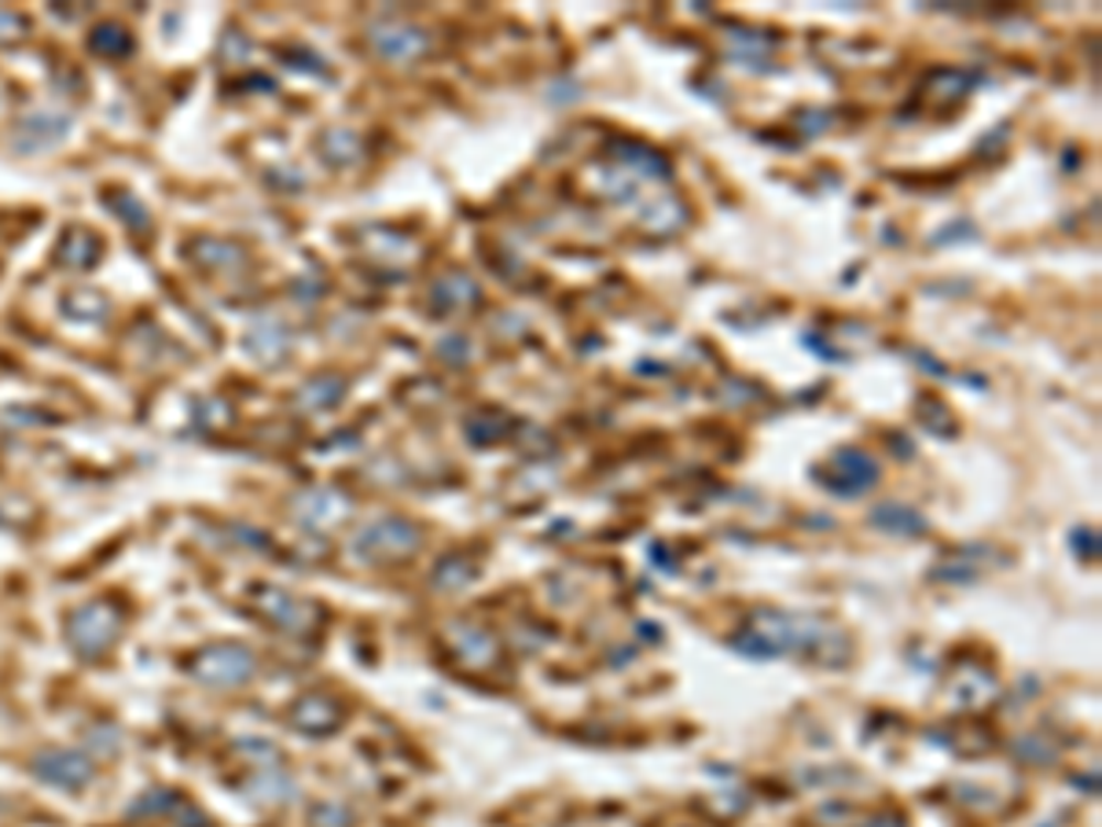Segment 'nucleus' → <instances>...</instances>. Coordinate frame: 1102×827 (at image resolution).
Segmentation results:
<instances>
[{
	"label": "nucleus",
	"instance_id": "f257e3e1",
	"mask_svg": "<svg viewBox=\"0 0 1102 827\" xmlns=\"http://www.w3.org/2000/svg\"><path fill=\"white\" fill-rule=\"evenodd\" d=\"M121 636V611L115 600H88L66 614V640L77 655L99 658Z\"/></svg>",
	"mask_w": 1102,
	"mask_h": 827
},
{
	"label": "nucleus",
	"instance_id": "f03ea898",
	"mask_svg": "<svg viewBox=\"0 0 1102 827\" xmlns=\"http://www.w3.org/2000/svg\"><path fill=\"white\" fill-rule=\"evenodd\" d=\"M253 651L242 644H214L192 658V677L206 688H242L253 677Z\"/></svg>",
	"mask_w": 1102,
	"mask_h": 827
},
{
	"label": "nucleus",
	"instance_id": "7ed1b4c3",
	"mask_svg": "<svg viewBox=\"0 0 1102 827\" xmlns=\"http://www.w3.org/2000/svg\"><path fill=\"white\" fill-rule=\"evenodd\" d=\"M33 776L52 783V787L63 791H82L88 780H93V761H88L82 750L71 747H44L33 754Z\"/></svg>",
	"mask_w": 1102,
	"mask_h": 827
},
{
	"label": "nucleus",
	"instance_id": "20e7f679",
	"mask_svg": "<svg viewBox=\"0 0 1102 827\" xmlns=\"http://www.w3.org/2000/svg\"><path fill=\"white\" fill-rule=\"evenodd\" d=\"M419 545V534H415V526L412 523H404V518H379V523H371L368 529H360L357 540H353V548L360 551V556H368V559H397V556H408V551H415Z\"/></svg>",
	"mask_w": 1102,
	"mask_h": 827
},
{
	"label": "nucleus",
	"instance_id": "39448f33",
	"mask_svg": "<svg viewBox=\"0 0 1102 827\" xmlns=\"http://www.w3.org/2000/svg\"><path fill=\"white\" fill-rule=\"evenodd\" d=\"M258 606H261V614L269 617L272 625H280V629H287V633H298V636L313 633L316 622H320L316 603L298 600V595L283 592V589H261L258 592Z\"/></svg>",
	"mask_w": 1102,
	"mask_h": 827
},
{
	"label": "nucleus",
	"instance_id": "423d86ee",
	"mask_svg": "<svg viewBox=\"0 0 1102 827\" xmlns=\"http://www.w3.org/2000/svg\"><path fill=\"white\" fill-rule=\"evenodd\" d=\"M342 724V706L327 695H305L291 706V728L305 735H327Z\"/></svg>",
	"mask_w": 1102,
	"mask_h": 827
},
{
	"label": "nucleus",
	"instance_id": "0eeeda50",
	"mask_svg": "<svg viewBox=\"0 0 1102 827\" xmlns=\"http://www.w3.org/2000/svg\"><path fill=\"white\" fill-rule=\"evenodd\" d=\"M242 794H247L250 802H258V805H280V802H287L294 794V780L287 776L283 769L261 765V769H253V776L242 780Z\"/></svg>",
	"mask_w": 1102,
	"mask_h": 827
},
{
	"label": "nucleus",
	"instance_id": "6e6552de",
	"mask_svg": "<svg viewBox=\"0 0 1102 827\" xmlns=\"http://www.w3.org/2000/svg\"><path fill=\"white\" fill-rule=\"evenodd\" d=\"M294 515L309 526H331L335 518L346 515V501L335 490H305L294 501Z\"/></svg>",
	"mask_w": 1102,
	"mask_h": 827
},
{
	"label": "nucleus",
	"instance_id": "1a4fd4ad",
	"mask_svg": "<svg viewBox=\"0 0 1102 827\" xmlns=\"http://www.w3.org/2000/svg\"><path fill=\"white\" fill-rule=\"evenodd\" d=\"M371 41H375V49L382 55H390V60H415V55L426 49V37L412 26H379L371 33Z\"/></svg>",
	"mask_w": 1102,
	"mask_h": 827
},
{
	"label": "nucleus",
	"instance_id": "9d476101",
	"mask_svg": "<svg viewBox=\"0 0 1102 827\" xmlns=\"http://www.w3.org/2000/svg\"><path fill=\"white\" fill-rule=\"evenodd\" d=\"M99 254H104V247H99V239L85 228L66 232V239L60 243V265H66V269H74V272L96 265Z\"/></svg>",
	"mask_w": 1102,
	"mask_h": 827
},
{
	"label": "nucleus",
	"instance_id": "9b49d317",
	"mask_svg": "<svg viewBox=\"0 0 1102 827\" xmlns=\"http://www.w3.org/2000/svg\"><path fill=\"white\" fill-rule=\"evenodd\" d=\"M834 463H838V468H845L842 474H845V482H838L834 485V490L838 493H864L867 490V485H875V460H871V457H864V452H838V457H834Z\"/></svg>",
	"mask_w": 1102,
	"mask_h": 827
},
{
	"label": "nucleus",
	"instance_id": "f8f14e48",
	"mask_svg": "<svg viewBox=\"0 0 1102 827\" xmlns=\"http://www.w3.org/2000/svg\"><path fill=\"white\" fill-rule=\"evenodd\" d=\"M88 49H93L96 55H107V60H118V55H129L132 41H129L126 30L115 26V22H104V26H96L93 33H88Z\"/></svg>",
	"mask_w": 1102,
	"mask_h": 827
},
{
	"label": "nucleus",
	"instance_id": "ddd939ff",
	"mask_svg": "<svg viewBox=\"0 0 1102 827\" xmlns=\"http://www.w3.org/2000/svg\"><path fill=\"white\" fill-rule=\"evenodd\" d=\"M63 313L74 320H104L107 316V298L96 291H77L63 302Z\"/></svg>",
	"mask_w": 1102,
	"mask_h": 827
},
{
	"label": "nucleus",
	"instance_id": "4468645a",
	"mask_svg": "<svg viewBox=\"0 0 1102 827\" xmlns=\"http://www.w3.org/2000/svg\"><path fill=\"white\" fill-rule=\"evenodd\" d=\"M875 523H878V526H886V529H893V534H919V529L926 526L922 518L911 512V507H897V504L878 507V512H875Z\"/></svg>",
	"mask_w": 1102,
	"mask_h": 827
},
{
	"label": "nucleus",
	"instance_id": "2eb2a0df",
	"mask_svg": "<svg viewBox=\"0 0 1102 827\" xmlns=\"http://www.w3.org/2000/svg\"><path fill=\"white\" fill-rule=\"evenodd\" d=\"M181 794L173 791H154V794H143V798L132 805V816H162V813H176L181 809Z\"/></svg>",
	"mask_w": 1102,
	"mask_h": 827
},
{
	"label": "nucleus",
	"instance_id": "dca6fc26",
	"mask_svg": "<svg viewBox=\"0 0 1102 827\" xmlns=\"http://www.w3.org/2000/svg\"><path fill=\"white\" fill-rule=\"evenodd\" d=\"M342 397V386L335 379H316V383H309L302 397H298V405L302 408H327V405H335Z\"/></svg>",
	"mask_w": 1102,
	"mask_h": 827
},
{
	"label": "nucleus",
	"instance_id": "f3484780",
	"mask_svg": "<svg viewBox=\"0 0 1102 827\" xmlns=\"http://www.w3.org/2000/svg\"><path fill=\"white\" fill-rule=\"evenodd\" d=\"M26 33V19L11 8H0V41H19Z\"/></svg>",
	"mask_w": 1102,
	"mask_h": 827
},
{
	"label": "nucleus",
	"instance_id": "a211bd4d",
	"mask_svg": "<svg viewBox=\"0 0 1102 827\" xmlns=\"http://www.w3.org/2000/svg\"><path fill=\"white\" fill-rule=\"evenodd\" d=\"M313 820L320 827H349V813L338 809V805H320V809L313 813Z\"/></svg>",
	"mask_w": 1102,
	"mask_h": 827
}]
</instances>
